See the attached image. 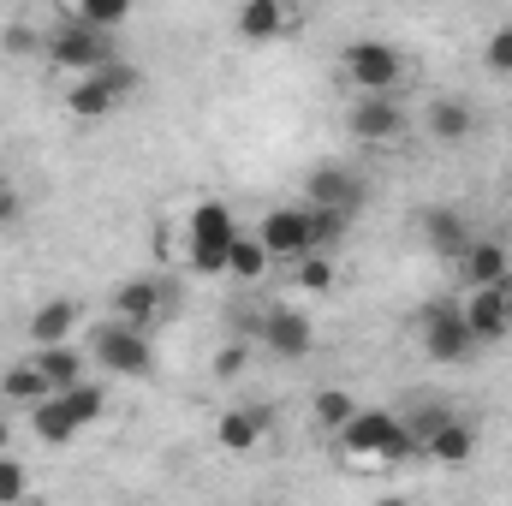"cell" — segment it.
<instances>
[{
  "label": "cell",
  "instance_id": "obj_1",
  "mask_svg": "<svg viewBox=\"0 0 512 506\" xmlns=\"http://www.w3.org/2000/svg\"><path fill=\"white\" fill-rule=\"evenodd\" d=\"M179 310V286L173 274H137V280H120L114 298H108V322H126L137 334H155L161 322H173Z\"/></svg>",
  "mask_w": 512,
  "mask_h": 506
},
{
  "label": "cell",
  "instance_id": "obj_2",
  "mask_svg": "<svg viewBox=\"0 0 512 506\" xmlns=\"http://www.w3.org/2000/svg\"><path fill=\"white\" fill-rule=\"evenodd\" d=\"M340 447H346V459H364V465L417 459L411 429H405V417H393V411H358V417L340 429Z\"/></svg>",
  "mask_w": 512,
  "mask_h": 506
},
{
  "label": "cell",
  "instance_id": "obj_3",
  "mask_svg": "<svg viewBox=\"0 0 512 506\" xmlns=\"http://www.w3.org/2000/svg\"><path fill=\"white\" fill-rule=\"evenodd\" d=\"M137 90H143V72H137L131 60H114V66H102V72H90V78H72L66 114H72V120H108L114 108H126Z\"/></svg>",
  "mask_w": 512,
  "mask_h": 506
},
{
  "label": "cell",
  "instance_id": "obj_4",
  "mask_svg": "<svg viewBox=\"0 0 512 506\" xmlns=\"http://www.w3.org/2000/svg\"><path fill=\"white\" fill-rule=\"evenodd\" d=\"M340 72L352 78L358 96H393L405 84V54L399 42H382V36H358L340 48Z\"/></svg>",
  "mask_w": 512,
  "mask_h": 506
},
{
  "label": "cell",
  "instance_id": "obj_5",
  "mask_svg": "<svg viewBox=\"0 0 512 506\" xmlns=\"http://www.w3.org/2000/svg\"><path fill=\"white\" fill-rule=\"evenodd\" d=\"M48 60H54L60 72L90 78V72L114 66V60H120V48H114V36H102V30H90V24H78L72 12H60V18H54V30H48Z\"/></svg>",
  "mask_w": 512,
  "mask_h": 506
},
{
  "label": "cell",
  "instance_id": "obj_6",
  "mask_svg": "<svg viewBox=\"0 0 512 506\" xmlns=\"http://www.w3.org/2000/svg\"><path fill=\"white\" fill-rule=\"evenodd\" d=\"M239 245V221L227 203H197L191 227H185V256L197 274H227V256Z\"/></svg>",
  "mask_w": 512,
  "mask_h": 506
},
{
  "label": "cell",
  "instance_id": "obj_7",
  "mask_svg": "<svg viewBox=\"0 0 512 506\" xmlns=\"http://www.w3.org/2000/svg\"><path fill=\"white\" fill-rule=\"evenodd\" d=\"M417 340H423V352H429L435 364H471V358H477V340H471L465 310H459L453 292L423 304V316H417Z\"/></svg>",
  "mask_w": 512,
  "mask_h": 506
},
{
  "label": "cell",
  "instance_id": "obj_8",
  "mask_svg": "<svg viewBox=\"0 0 512 506\" xmlns=\"http://www.w3.org/2000/svg\"><path fill=\"white\" fill-rule=\"evenodd\" d=\"M84 352H90V364H102L108 376H149V370H155L149 334H137V328H126V322H96Z\"/></svg>",
  "mask_w": 512,
  "mask_h": 506
},
{
  "label": "cell",
  "instance_id": "obj_9",
  "mask_svg": "<svg viewBox=\"0 0 512 506\" xmlns=\"http://www.w3.org/2000/svg\"><path fill=\"white\" fill-rule=\"evenodd\" d=\"M364 203H370L364 173H352V167H340V161H322V167L304 173V209H328V215H352V221H358Z\"/></svg>",
  "mask_w": 512,
  "mask_h": 506
},
{
  "label": "cell",
  "instance_id": "obj_10",
  "mask_svg": "<svg viewBox=\"0 0 512 506\" xmlns=\"http://www.w3.org/2000/svg\"><path fill=\"white\" fill-rule=\"evenodd\" d=\"M251 340L262 346V352L286 358V364H298V358H310V352H316V328H310V316H304V310H292V304H268V310H256Z\"/></svg>",
  "mask_w": 512,
  "mask_h": 506
},
{
  "label": "cell",
  "instance_id": "obj_11",
  "mask_svg": "<svg viewBox=\"0 0 512 506\" xmlns=\"http://www.w3.org/2000/svg\"><path fill=\"white\" fill-rule=\"evenodd\" d=\"M256 245L268 251V262H304V256H316V239H310V209L304 203H280V209H268L262 221H256Z\"/></svg>",
  "mask_w": 512,
  "mask_h": 506
},
{
  "label": "cell",
  "instance_id": "obj_12",
  "mask_svg": "<svg viewBox=\"0 0 512 506\" xmlns=\"http://www.w3.org/2000/svg\"><path fill=\"white\" fill-rule=\"evenodd\" d=\"M346 131H352L358 143H370V149H393V143H405L411 114H405L399 96H358V102L346 108Z\"/></svg>",
  "mask_w": 512,
  "mask_h": 506
},
{
  "label": "cell",
  "instance_id": "obj_13",
  "mask_svg": "<svg viewBox=\"0 0 512 506\" xmlns=\"http://www.w3.org/2000/svg\"><path fill=\"white\" fill-rule=\"evenodd\" d=\"M459 310H465V328H471L477 346H501L512 334V280L507 286H489V292H465Z\"/></svg>",
  "mask_w": 512,
  "mask_h": 506
},
{
  "label": "cell",
  "instance_id": "obj_14",
  "mask_svg": "<svg viewBox=\"0 0 512 506\" xmlns=\"http://www.w3.org/2000/svg\"><path fill=\"white\" fill-rule=\"evenodd\" d=\"M453 268H459L465 292H489V286H507L512 280V251H507V239H471V251L459 256Z\"/></svg>",
  "mask_w": 512,
  "mask_h": 506
},
{
  "label": "cell",
  "instance_id": "obj_15",
  "mask_svg": "<svg viewBox=\"0 0 512 506\" xmlns=\"http://www.w3.org/2000/svg\"><path fill=\"white\" fill-rule=\"evenodd\" d=\"M268 429H274V411H268V405H233V411H221L215 441H221L227 453H256V447L268 441Z\"/></svg>",
  "mask_w": 512,
  "mask_h": 506
},
{
  "label": "cell",
  "instance_id": "obj_16",
  "mask_svg": "<svg viewBox=\"0 0 512 506\" xmlns=\"http://www.w3.org/2000/svg\"><path fill=\"white\" fill-rule=\"evenodd\" d=\"M423 131H429L435 143L459 149V143H471V137H477V108H471L465 96H435V102H429V114H423Z\"/></svg>",
  "mask_w": 512,
  "mask_h": 506
},
{
  "label": "cell",
  "instance_id": "obj_17",
  "mask_svg": "<svg viewBox=\"0 0 512 506\" xmlns=\"http://www.w3.org/2000/svg\"><path fill=\"white\" fill-rule=\"evenodd\" d=\"M78 322H84V310H78V298H48L36 316H30V346L36 352H48V346H72V334H78Z\"/></svg>",
  "mask_w": 512,
  "mask_h": 506
},
{
  "label": "cell",
  "instance_id": "obj_18",
  "mask_svg": "<svg viewBox=\"0 0 512 506\" xmlns=\"http://www.w3.org/2000/svg\"><path fill=\"white\" fill-rule=\"evenodd\" d=\"M471 239H477V233H471V221H465L459 209H429V215H423V245L435 256L459 262V256L471 251Z\"/></svg>",
  "mask_w": 512,
  "mask_h": 506
},
{
  "label": "cell",
  "instance_id": "obj_19",
  "mask_svg": "<svg viewBox=\"0 0 512 506\" xmlns=\"http://www.w3.org/2000/svg\"><path fill=\"white\" fill-rule=\"evenodd\" d=\"M233 24H239V36H245V42L262 48V42H274V36H286V30H292V12H286L280 0H245V6L233 12Z\"/></svg>",
  "mask_w": 512,
  "mask_h": 506
},
{
  "label": "cell",
  "instance_id": "obj_20",
  "mask_svg": "<svg viewBox=\"0 0 512 506\" xmlns=\"http://www.w3.org/2000/svg\"><path fill=\"white\" fill-rule=\"evenodd\" d=\"M417 453H423V459H435V465H465V459L477 453V429H471L465 417H447V423L417 447Z\"/></svg>",
  "mask_w": 512,
  "mask_h": 506
},
{
  "label": "cell",
  "instance_id": "obj_21",
  "mask_svg": "<svg viewBox=\"0 0 512 506\" xmlns=\"http://www.w3.org/2000/svg\"><path fill=\"white\" fill-rule=\"evenodd\" d=\"M30 364L42 370V381H48L54 393H66V387L90 381V376H84V370H90V352H84V346H48V352H36Z\"/></svg>",
  "mask_w": 512,
  "mask_h": 506
},
{
  "label": "cell",
  "instance_id": "obj_22",
  "mask_svg": "<svg viewBox=\"0 0 512 506\" xmlns=\"http://www.w3.org/2000/svg\"><path fill=\"white\" fill-rule=\"evenodd\" d=\"M0 399H6V405H24V411H36L42 399H54V387L42 381V370H36V364H12V370L0 376Z\"/></svg>",
  "mask_w": 512,
  "mask_h": 506
},
{
  "label": "cell",
  "instance_id": "obj_23",
  "mask_svg": "<svg viewBox=\"0 0 512 506\" xmlns=\"http://www.w3.org/2000/svg\"><path fill=\"white\" fill-rule=\"evenodd\" d=\"M358 411H364V405H358L346 387H316V399H310V417H316V429H328V435H340Z\"/></svg>",
  "mask_w": 512,
  "mask_h": 506
},
{
  "label": "cell",
  "instance_id": "obj_24",
  "mask_svg": "<svg viewBox=\"0 0 512 506\" xmlns=\"http://www.w3.org/2000/svg\"><path fill=\"white\" fill-rule=\"evenodd\" d=\"M60 405H66V417H72L78 429H90V423L108 411V387H102V381H78V387L60 393Z\"/></svg>",
  "mask_w": 512,
  "mask_h": 506
},
{
  "label": "cell",
  "instance_id": "obj_25",
  "mask_svg": "<svg viewBox=\"0 0 512 506\" xmlns=\"http://www.w3.org/2000/svg\"><path fill=\"white\" fill-rule=\"evenodd\" d=\"M268 274V251L256 245V233H239V245L227 256V280H239V286H256Z\"/></svg>",
  "mask_w": 512,
  "mask_h": 506
},
{
  "label": "cell",
  "instance_id": "obj_26",
  "mask_svg": "<svg viewBox=\"0 0 512 506\" xmlns=\"http://www.w3.org/2000/svg\"><path fill=\"white\" fill-rule=\"evenodd\" d=\"M30 429H36V435H42L48 447H60V441H72V435H78V423L66 417V405H60V393H54V399H42V405L30 411Z\"/></svg>",
  "mask_w": 512,
  "mask_h": 506
},
{
  "label": "cell",
  "instance_id": "obj_27",
  "mask_svg": "<svg viewBox=\"0 0 512 506\" xmlns=\"http://www.w3.org/2000/svg\"><path fill=\"white\" fill-rule=\"evenodd\" d=\"M72 18H78V24H90V30H102V36H114V30L131 18V6H126V0H78V6H72Z\"/></svg>",
  "mask_w": 512,
  "mask_h": 506
},
{
  "label": "cell",
  "instance_id": "obj_28",
  "mask_svg": "<svg viewBox=\"0 0 512 506\" xmlns=\"http://www.w3.org/2000/svg\"><path fill=\"white\" fill-rule=\"evenodd\" d=\"M0 54H12V60H48V30H36V24H6L0 30Z\"/></svg>",
  "mask_w": 512,
  "mask_h": 506
},
{
  "label": "cell",
  "instance_id": "obj_29",
  "mask_svg": "<svg viewBox=\"0 0 512 506\" xmlns=\"http://www.w3.org/2000/svg\"><path fill=\"white\" fill-rule=\"evenodd\" d=\"M0 506H30V471L18 453H0Z\"/></svg>",
  "mask_w": 512,
  "mask_h": 506
},
{
  "label": "cell",
  "instance_id": "obj_30",
  "mask_svg": "<svg viewBox=\"0 0 512 506\" xmlns=\"http://www.w3.org/2000/svg\"><path fill=\"white\" fill-rule=\"evenodd\" d=\"M346 233H352V215H328V209H310V239H316V251H340L346 245Z\"/></svg>",
  "mask_w": 512,
  "mask_h": 506
},
{
  "label": "cell",
  "instance_id": "obj_31",
  "mask_svg": "<svg viewBox=\"0 0 512 506\" xmlns=\"http://www.w3.org/2000/svg\"><path fill=\"white\" fill-rule=\"evenodd\" d=\"M292 286H304V292H328L334 286V262L316 251V256H304V262H292Z\"/></svg>",
  "mask_w": 512,
  "mask_h": 506
},
{
  "label": "cell",
  "instance_id": "obj_32",
  "mask_svg": "<svg viewBox=\"0 0 512 506\" xmlns=\"http://www.w3.org/2000/svg\"><path fill=\"white\" fill-rule=\"evenodd\" d=\"M483 66H489L495 78H512V24L489 30V42H483Z\"/></svg>",
  "mask_w": 512,
  "mask_h": 506
},
{
  "label": "cell",
  "instance_id": "obj_33",
  "mask_svg": "<svg viewBox=\"0 0 512 506\" xmlns=\"http://www.w3.org/2000/svg\"><path fill=\"white\" fill-rule=\"evenodd\" d=\"M18 215H24V191L12 179H0V227H12Z\"/></svg>",
  "mask_w": 512,
  "mask_h": 506
},
{
  "label": "cell",
  "instance_id": "obj_34",
  "mask_svg": "<svg viewBox=\"0 0 512 506\" xmlns=\"http://www.w3.org/2000/svg\"><path fill=\"white\" fill-rule=\"evenodd\" d=\"M245 358H251V352H245V346H227V352H221V364H215V370H221V376L233 381V376H239V370H245Z\"/></svg>",
  "mask_w": 512,
  "mask_h": 506
},
{
  "label": "cell",
  "instance_id": "obj_35",
  "mask_svg": "<svg viewBox=\"0 0 512 506\" xmlns=\"http://www.w3.org/2000/svg\"><path fill=\"white\" fill-rule=\"evenodd\" d=\"M0 453H12V417L0 411Z\"/></svg>",
  "mask_w": 512,
  "mask_h": 506
},
{
  "label": "cell",
  "instance_id": "obj_36",
  "mask_svg": "<svg viewBox=\"0 0 512 506\" xmlns=\"http://www.w3.org/2000/svg\"><path fill=\"white\" fill-rule=\"evenodd\" d=\"M376 506H411V501H405V495H382Z\"/></svg>",
  "mask_w": 512,
  "mask_h": 506
},
{
  "label": "cell",
  "instance_id": "obj_37",
  "mask_svg": "<svg viewBox=\"0 0 512 506\" xmlns=\"http://www.w3.org/2000/svg\"><path fill=\"white\" fill-rule=\"evenodd\" d=\"M262 506H286V501H262Z\"/></svg>",
  "mask_w": 512,
  "mask_h": 506
}]
</instances>
